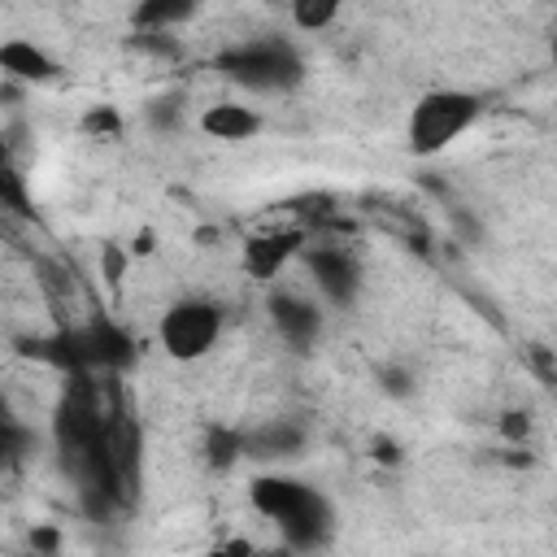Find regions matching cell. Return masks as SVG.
I'll return each mask as SVG.
<instances>
[{
	"label": "cell",
	"instance_id": "obj_1",
	"mask_svg": "<svg viewBox=\"0 0 557 557\" xmlns=\"http://www.w3.org/2000/svg\"><path fill=\"white\" fill-rule=\"evenodd\" d=\"M474 122H479V96L474 91L435 87V91L418 96V104L409 109L405 139H409V148L418 157H435V152L453 148Z\"/></svg>",
	"mask_w": 557,
	"mask_h": 557
},
{
	"label": "cell",
	"instance_id": "obj_2",
	"mask_svg": "<svg viewBox=\"0 0 557 557\" xmlns=\"http://www.w3.org/2000/svg\"><path fill=\"white\" fill-rule=\"evenodd\" d=\"M218 65H222V74L231 83H239L248 91H283L305 74L300 57L283 39H248V44L231 48Z\"/></svg>",
	"mask_w": 557,
	"mask_h": 557
},
{
	"label": "cell",
	"instance_id": "obj_3",
	"mask_svg": "<svg viewBox=\"0 0 557 557\" xmlns=\"http://www.w3.org/2000/svg\"><path fill=\"white\" fill-rule=\"evenodd\" d=\"M157 339L174 361H196L209 348H218L222 339V309L213 300H174L161 322H157Z\"/></svg>",
	"mask_w": 557,
	"mask_h": 557
},
{
	"label": "cell",
	"instance_id": "obj_4",
	"mask_svg": "<svg viewBox=\"0 0 557 557\" xmlns=\"http://www.w3.org/2000/svg\"><path fill=\"white\" fill-rule=\"evenodd\" d=\"M252 509L270 522H278L283 531L300 535V540H313V527L326 522V505L313 487L296 483V479H278V474H265L252 483Z\"/></svg>",
	"mask_w": 557,
	"mask_h": 557
},
{
	"label": "cell",
	"instance_id": "obj_5",
	"mask_svg": "<svg viewBox=\"0 0 557 557\" xmlns=\"http://www.w3.org/2000/svg\"><path fill=\"white\" fill-rule=\"evenodd\" d=\"M305 248V235L300 231H261V235H248L244 239V252H239V265L248 278L257 283H274L292 257Z\"/></svg>",
	"mask_w": 557,
	"mask_h": 557
},
{
	"label": "cell",
	"instance_id": "obj_6",
	"mask_svg": "<svg viewBox=\"0 0 557 557\" xmlns=\"http://www.w3.org/2000/svg\"><path fill=\"white\" fill-rule=\"evenodd\" d=\"M270 322H274V331H278L287 344H296V348L313 344L318 331H322L318 305H313L309 296H300V292H274V296H270Z\"/></svg>",
	"mask_w": 557,
	"mask_h": 557
},
{
	"label": "cell",
	"instance_id": "obj_7",
	"mask_svg": "<svg viewBox=\"0 0 557 557\" xmlns=\"http://www.w3.org/2000/svg\"><path fill=\"white\" fill-rule=\"evenodd\" d=\"M309 274L318 283V292L331 300H348L357 287V265L344 248H309Z\"/></svg>",
	"mask_w": 557,
	"mask_h": 557
},
{
	"label": "cell",
	"instance_id": "obj_8",
	"mask_svg": "<svg viewBox=\"0 0 557 557\" xmlns=\"http://www.w3.org/2000/svg\"><path fill=\"white\" fill-rule=\"evenodd\" d=\"M200 131L213 135V139H226V144H239V139H252L261 131V117L252 104H239V100H218L205 109L200 117Z\"/></svg>",
	"mask_w": 557,
	"mask_h": 557
},
{
	"label": "cell",
	"instance_id": "obj_9",
	"mask_svg": "<svg viewBox=\"0 0 557 557\" xmlns=\"http://www.w3.org/2000/svg\"><path fill=\"white\" fill-rule=\"evenodd\" d=\"M0 70L13 83H44V78L57 74L52 57L39 44H30V39H4L0 44Z\"/></svg>",
	"mask_w": 557,
	"mask_h": 557
},
{
	"label": "cell",
	"instance_id": "obj_10",
	"mask_svg": "<svg viewBox=\"0 0 557 557\" xmlns=\"http://www.w3.org/2000/svg\"><path fill=\"white\" fill-rule=\"evenodd\" d=\"M344 0H287V13L300 30H326L339 17Z\"/></svg>",
	"mask_w": 557,
	"mask_h": 557
},
{
	"label": "cell",
	"instance_id": "obj_11",
	"mask_svg": "<svg viewBox=\"0 0 557 557\" xmlns=\"http://www.w3.org/2000/svg\"><path fill=\"white\" fill-rule=\"evenodd\" d=\"M191 9H196V0H144V4H139V17H144L148 26H174V22H183Z\"/></svg>",
	"mask_w": 557,
	"mask_h": 557
},
{
	"label": "cell",
	"instance_id": "obj_12",
	"mask_svg": "<svg viewBox=\"0 0 557 557\" xmlns=\"http://www.w3.org/2000/svg\"><path fill=\"white\" fill-rule=\"evenodd\" d=\"M83 131H91V135H117L122 131V117H117V109H91L87 117H83Z\"/></svg>",
	"mask_w": 557,
	"mask_h": 557
},
{
	"label": "cell",
	"instance_id": "obj_13",
	"mask_svg": "<svg viewBox=\"0 0 557 557\" xmlns=\"http://www.w3.org/2000/svg\"><path fill=\"white\" fill-rule=\"evenodd\" d=\"M383 379H387V383H383V387H387V392H392V396H405V387H409V383H405V374H400V370H387V374H383Z\"/></svg>",
	"mask_w": 557,
	"mask_h": 557
},
{
	"label": "cell",
	"instance_id": "obj_14",
	"mask_svg": "<svg viewBox=\"0 0 557 557\" xmlns=\"http://www.w3.org/2000/svg\"><path fill=\"white\" fill-rule=\"evenodd\" d=\"M553 61H557V39H553Z\"/></svg>",
	"mask_w": 557,
	"mask_h": 557
},
{
	"label": "cell",
	"instance_id": "obj_15",
	"mask_svg": "<svg viewBox=\"0 0 557 557\" xmlns=\"http://www.w3.org/2000/svg\"><path fill=\"white\" fill-rule=\"evenodd\" d=\"M270 4H278V0H270Z\"/></svg>",
	"mask_w": 557,
	"mask_h": 557
}]
</instances>
